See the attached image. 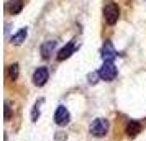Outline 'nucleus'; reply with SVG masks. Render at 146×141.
Returning <instances> with one entry per match:
<instances>
[{"label":"nucleus","mask_w":146,"mask_h":141,"mask_svg":"<svg viewBox=\"0 0 146 141\" xmlns=\"http://www.w3.org/2000/svg\"><path fill=\"white\" fill-rule=\"evenodd\" d=\"M117 74H118V69L115 66V62H112V61H104L102 67L99 69L100 79L105 81V82H112L117 77Z\"/></svg>","instance_id":"1"},{"label":"nucleus","mask_w":146,"mask_h":141,"mask_svg":"<svg viewBox=\"0 0 146 141\" xmlns=\"http://www.w3.org/2000/svg\"><path fill=\"white\" fill-rule=\"evenodd\" d=\"M108 128H110L108 120H105V118H95V120L92 121L90 128H89V131H90V134L95 136V138H102V136H105V134L108 133Z\"/></svg>","instance_id":"2"},{"label":"nucleus","mask_w":146,"mask_h":141,"mask_svg":"<svg viewBox=\"0 0 146 141\" xmlns=\"http://www.w3.org/2000/svg\"><path fill=\"white\" fill-rule=\"evenodd\" d=\"M120 18V8L118 5H115V3H108L104 7V20H105L107 25H110L113 26Z\"/></svg>","instance_id":"3"},{"label":"nucleus","mask_w":146,"mask_h":141,"mask_svg":"<svg viewBox=\"0 0 146 141\" xmlns=\"http://www.w3.org/2000/svg\"><path fill=\"white\" fill-rule=\"evenodd\" d=\"M71 120V113H69V110H67L64 105H59V107L56 108V113H54V121H56V125H59V126H64L67 125Z\"/></svg>","instance_id":"4"},{"label":"nucleus","mask_w":146,"mask_h":141,"mask_svg":"<svg viewBox=\"0 0 146 141\" xmlns=\"http://www.w3.org/2000/svg\"><path fill=\"white\" fill-rule=\"evenodd\" d=\"M49 79V71L46 67H38L33 72V84L36 87H43Z\"/></svg>","instance_id":"5"},{"label":"nucleus","mask_w":146,"mask_h":141,"mask_svg":"<svg viewBox=\"0 0 146 141\" xmlns=\"http://www.w3.org/2000/svg\"><path fill=\"white\" fill-rule=\"evenodd\" d=\"M117 58V51H115V48L112 46V43L110 41H105V44L102 48V59L104 61H112Z\"/></svg>","instance_id":"6"},{"label":"nucleus","mask_w":146,"mask_h":141,"mask_svg":"<svg viewBox=\"0 0 146 141\" xmlns=\"http://www.w3.org/2000/svg\"><path fill=\"white\" fill-rule=\"evenodd\" d=\"M56 41L54 40H49V41H44L43 44H41V54H43V58L44 59H48L51 54L54 53V49H56Z\"/></svg>","instance_id":"7"},{"label":"nucleus","mask_w":146,"mask_h":141,"mask_svg":"<svg viewBox=\"0 0 146 141\" xmlns=\"http://www.w3.org/2000/svg\"><path fill=\"white\" fill-rule=\"evenodd\" d=\"M74 49H76V46H74V41L67 43L62 49H59V53H58V61H64V59H67V58H71V54L74 53Z\"/></svg>","instance_id":"8"},{"label":"nucleus","mask_w":146,"mask_h":141,"mask_svg":"<svg viewBox=\"0 0 146 141\" xmlns=\"http://www.w3.org/2000/svg\"><path fill=\"white\" fill-rule=\"evenodd\" d=\"M125 133L130 136V138H135L138 133H141V125H139L138 121H135L131 120L128 125H126V130H125Z\"/></svg>","instance_id":"9"},{"label":"nucleus","mask_w":146,"mask_h":141,"mask_svg":"<svg viewBox=\"0 0 146 141\" xmlns=\"http://www.w3.org/2000/svg\"><path fill=\"white\" fill-rule=\"evenodd\" d=\"M27 36H28V30L27 28H21L20 31H17V33L12 36V40L10 41H12V44H15V46H20L21 43L27 40Z\"/></svg>","instance_id":"10"},{"label":"nucleus","mask_w":146,"mask_h":141,"mask_svg":"<svg viewBox=\"0 0 146 141\" xmlns=\"http://www.w3.org/2000/svg\"><path fill=\"white\" fill-rule=\"evenodd\" d=\"M7 8H8V12H10L12 15L20 13L21 8H23V0H8Z\"/></svg>","instance_id":"11"},{"label":"nucleus","mask_w":146,"mask_h":141,"mask_svg":"<svg viewBox=\"0 0 146 141\" xmlns=\"http://www.w3.org/2000/svg\"><path fill=\"white\" fill-rule=\"evenodd\" d=\"M8 75H10L12 81H17V77H18V64L17 62L12 64V66H8Z\"/></svg>","instance_id":"12"},{"label":"nucleus","mask_w":146,"mask_h":141,"mask_svg":"<svg viewBox=\"0 0 146 141\" xmlns=\"http://www.w3.org/2000/svg\"><path fill=\"white\" fill-rule=\"evenodd\" d=\"M97 77H100L99 71H97V72H94V74H89V82H90V84H95V82H97Z\"/></svg>","instance_id":"13"}]
</instances>
